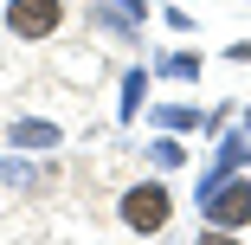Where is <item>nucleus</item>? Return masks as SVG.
<instances>
[{
	"label": "nucleus",
	"instance_id": "1",
	"mask_svg": "<svg viewBox=\"0 0 251 245\" xmlns=\"http://www.w3.org/2000/svg\"><path fill=\"white\" fill-rule=\"evenodd\" d=\"M200 207H206V226L213 232H238V226H251V181H206L200 187Z\"/></svg>",
	"mask_w": 251,
	"mask_h": 245
},
{
	"label": "nucleus",
	"instance_id": "2",
	"mask_svg": "<svg viewBox=\"0 0 251 245\" xmlns=\"http://www.w3.org/2000/svg\"><path fill=\"white\" fill-rule=\"evenodd\" d=\"M168 219H174V193H168V187L142 181V187L123 193V226H129V232H168Z\"/></svg>",
	"mask_w": 251,
	"mask_h": 245
},
{
	"label": "nucleus",
	"instance_id": "3",
	"mask_svg": "<svg viewBox=\"0 0 251 245\" xmlns=\"http://www.w3.org/2000/svg\"><path fill=\"white\" fill-rule=\"evenodd\" d=\"M65 26V0H13L7 7V32L13 39H52Z\"/></svg>",
	"mask_w": 251,
	"mask_h": 245
},
{
	"label": "nucleus",
	"instance_id": "4",
	"mask_svg": "<svg viewBox=\"0 0 251 245\" xmlns=\"http://www.w3.org/2000/svg\"><path fill=\"white\" fill-rule=\"evenodd\" d=\"M7 136H13V149H52V142H58V129H52V123H39V116H20Z\"/></svg>",
	"mask_w": 251,
	"mask_h": 245
},
{
	"label": "nucleus",
	"instance_id": "5",
	"mask_svg": "<svg viewBox=\"0 0 251 245\" xmlns=\"http://www.w3.org/2000/svg\"><path fill=\"white\" fill-rule=\"evenodd\" d=\"M142 84H148L142 71H129V78H123V116H135V110H142Z\"/></svg>",
	"mask_w": 251,
	"mask_h": 245
},
{
	"label": "nucleus",
	"instance_id": "6",
	"mask_svg": "<svg viewBox=\"0 0 251 245\" xmlns=\"http://www.w3.org/2000/svg\"><path fill=\"white\" fill-rule=\"evenodd\" d=\"M193 123H219V116H200V110H161V129H193Z\"/></svg>",
	"mask_w": 251,
	"mask_h": 245
},
{
	"label": "nucleus",
	"instance_id": "7",
	"mask_svg": "<svg viewBox=\"0 0 251 245\" xmlns=\"http://www.w3.org/2000/svg\"><path fill=\"white\" fill-rule=\"evenodd\" d=\"M168 71H174V78H193V71H200V58H193V52H180V58H168Z\"/></svg>",
	"mask_w": 251,
	"mask_h": 245
},
{
	"label": "nucleus",
	"instance_id": "8",
	"mask_svg": "<svg viewBox=\"0 0 251 245\" xmlns=\"http://www.w3.org/2000/svg\"><path fill=\"white\" fill-rule=\"evenodd\" d=\"M116 7H123V20H142V0H116Z\"/></svg>",
	"mask_w": 251,
	"mask_h": 245
},
{
	"label": "nucleus",
	"instance_id": "9",
	"mask_svg": "<svg viewBox=\"0 0 251 245\" xmlns=\"http://www.w3.org/2000/svg\"><path fill=\"white\" fill-rule=\"evenodd\" d=\"M245 129H251V110H245Z\"/></svg>",
	"mask_w": 251,
	"mask_h": 245
}]
</instances>
